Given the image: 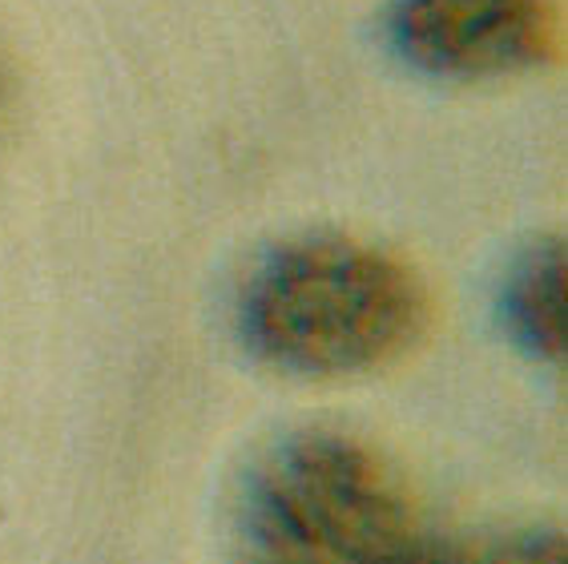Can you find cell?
<instances>
[{
	"label": "cell",
	"mask_w": 568,
	"mask_h": 564,
	"mask_svg": "<svg viewBox=\"0 0 568 564\" xmlns=\"http://www.w3.org/2000/svg\"><path fill=\"white\" fill-rule=\"evenodd\" d=\"M464 564H565V541L552 528L504 532L496 541L464 544Z\"/></svg>",
	"instance_id": "cell-5"
},
{
	"label": "cell",
	"mask_w": 568,
	"mask_h": 564,
	"mask_svg": "<svg viewBox=\"0 0 568 564\" xmlns=\"http://www.w3.org/2000/svg\"><path fill=\"white\" fill-rule=\"evenodd\" d=\"M246 524L271 561L372 564L416 528L399 472L355 435L298 432L246 480Z\"/></svg>",
	"instance_id": "cell-2"
},
{
	"label": "cell",
	"mask_w": 568,
	"mask_h": 564,
	"mask_svg": "<svg viewBox=\"0 0 568 564\" xmlns=\"http://www.w3.org/2000/svg\"><path fill=\"white\" fill-rule=\"evenodd\" d=\"M399 53L436 77H504L560 53L557 0H399Z\"/></svg>",
	"instance_id": "cell-3"
},
{
	"label": "cell",
	"mask_w": 568,
	"mask_h": 564,
	"mask_svg": "<svg viewBox=\"0 0 568 564\" xmlns=\"http://www.w3.org/2000/svg\"><path fill=\"white\" fill-rule=\"evenodd\" d=\"M372 564H464V544L439 541V536L412 528L392 548H383Z\"/></svg>",
	"instance_id": "cell-6"
},
{
	"label": "cell",
	"mask_w": 568,
	"mask_h": 564,
	"mask_svg": "<svg viewBox=\"0 0 568 564\" xmlns=\"http://www.w3.org/2000/svg\"><path fill=\"white\" fill-rule=\"evenodd\" d=\"M427 323L432 294L416 266L343 234L274 246L239 299L246 348L295 375L379 371L416 348Z\"/></svg>",
	"instance_id": "cell-1"
},
{
	"label": "cell",
	"mask_w": 568,
	"mask_h": 564,
	"mask_svg": "<svg viewBox=\"0 0 568 564\" xmlns=\"http://www.w3.org/2000/svg\"><path fill=\"white\" fill-rule=\"evenodd\" d=\"M504 323L528 355L557 363L565 355V246L545 239L528 246L504 282Z\"/></svg>",
	"instance_id": "cell-4"
},
{
	"label": "cell",
	"mask_w": 568,
	"mask_h": 564,
	"mask_svg": "<svg viewBox=\"0 0 568 564\" xmlns=\"http://www.w3.org/2000/svg\"><path fill=\"white\" fill-rule=\"evenodd\" d=\"M263 564H295V561H271V556H263Z\"/></svg>",
	"instance_id": "cell-7"
}]
</instances>
